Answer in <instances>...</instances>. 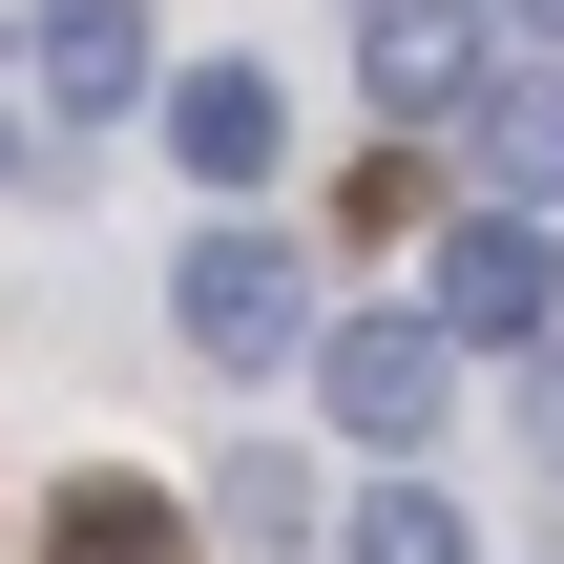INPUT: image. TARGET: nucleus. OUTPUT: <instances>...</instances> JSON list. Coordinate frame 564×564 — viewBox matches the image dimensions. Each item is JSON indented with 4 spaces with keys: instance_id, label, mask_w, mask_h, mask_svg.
Returning a JSON list of instances; mask_svg holds the SVG:
<instances>
[{
    "instance_id": "5",
    "label": "nucleus",
    "mask_w": 564,
    "mask_h": 564,
    "mask_svg": "<svg viewBox=\"0 0 564 564\" xmlns=\"http://www.w3.org/2000/svg\"><path fill=\"white\" fill-rule=\"evenodd\" d=\"M21 63H42L63 126H126L147 105V0H21Z\"/></svg>"
},
{
    "instance_id": "3",
    "label": "nucleus",
    "mask_w": 564,
    "mask_h": 564,
    "mask_svg": "<svg viewBox=\"0 0 564 564\" xmlns=\"http://www.w3.org/2000/svg\"><path fill=\"white\" fill-rule=\"evenodd\" d=\"M440 335H502V356L564 335V230L523 209V188H481V209L440 230Z\"/></svg>"
},
{
    "instance_id": "4",
    "label": "nucleus",
    "mask_w": 564,
    "mask_h": 564,
    "mask_svg": "<svg viewBox=\"0 0 564 564\" xmlns=\"http://www.w3.org/2000/svg\"><path fill=\"white\" fill-rule=\"evenodd\" d=\"M502 63V0H356V84L398 126H460V84Z\"/></svg>"
},
{
    "instance_id": "10",
    "label": "nucleus",
    "mask_w": 564,
    "mask_h": 564,
    "mask_svg": "<svg viewBox=\"0 0 564 564\" xmlns=\"http://www.w3.org/2000/svg\"><path fill=\"white\" fill-rule=\"evenodd\" d=\"M209 523H230V544H251V564H293V544H314V481H293V460L251 440V460L209 481Z\"/></svg>"
},
{
    "instance_id": "11",
    "label": "nucleus",
    "mask_w": 564,
    "mask_h": 564,
    "mask_svg": "<svg viewBox=\"0 0 564 564\" xmlns=\"http://www.w3.org/2000/svg\"><path fill=\"white\" fill-rule=\"evenodd\" d=\"M523 460H564V335H523Z\"/></svg>"
},
{
    "instance_id": "9",
    "label": "nucleus",
    "mask_w": 564,
    "mask_h": 564,
    "mask_svg": "<svg viewBox=\"0 0 564 564\" xmlns=\"http://www.w3.org/2000/svg\"><path fill=\"white\" fill-rule=\"evenodd\" d=\"M335 544H356V564H481V523H460L440 481H377V502H356Z\"/></svg>"
},
{
    "instance_id": "12",
    "label": "nucleus",
    "mask_w": 564,
    "mask_h": 564,
    "mask_svg": "<svg viewBox=\"0 0 564 564\" xmlns=\"http://www.w3.org/2000/svg\"><path fill=\"white\" fill-rule=\"evenodd\" d=\"M21 188H42V126H21V105H0V209H21Z\"/></svg>"
},
{
    "instance_id": "7",
    "label": "nucleus",
    "mask_w": 564,
    "mask_h": 564,
    "mask_svg": "<svg viewBox=\"0 0 564 564\" xmlns=\"http://www.w3.org/2000/svg\"><path fill=\"white\" fill-rule=\"evenodd\" d=\"M460 147H481V188L564 209V63H481V84H460Z\"/></svg>"
},
{
    "instance_id": "8",
    "label": "nucleus",
    "mask_w": 564,
    "mask_h": 564,
    "mask_svg": "<svg viewBox=\"0 0 564 564\" xmlns=\"http://www.w3.org/2000/svg\"><path fill=\"white\" fill-rule=\"evenodd\" d=\"M42 564H167V502H147V481H63Z\"/></svg>"
},
{
    "instance_id": "6",
    "label": "nucleus",
    "mask_w": 564,
    "mask_h": 564,
    "mask_svg": "<svg viewBox=\"0 0 564 564\" xmlns=\"http://www.w3.org/2000/svg\"><path fill=\"white\" fill-rule=\"evenodd\" d=\"M167 147H188V188H272V167H293V105H272L251 63H188V84H167Z\"/></svg>"
},
{
    "instance_id": "1",
    "label": "nucleus",
    "mask_w": 564,
    "mask_h": 564,
    "mask_svg": "<svg viewBox=\"0 0 564 564\" xmlns=\"http://www.w3.org/2000/svg\"><path fill=\"white\" fill-rule=\"evenodd\" d=\"M167 314H188V356L209 377H293L314 356V272H293V230H188V272H167Z\"/></svg>"
},
{
    "instance_id": "2",
    "label": "nucleus",
    "mask_w": 564,
    "mask_h": 564,
    "mask_svg": "<svg viewBox=\"0 0 564 564\" xmlns=\"http://www.w3.org/2000/svg\"><path fill=\"white\" fill-rule=\"evenodd\" d=\"M314 377H335V440H377V460H419V440L460 419V335H440V314H335Z\"/></svg>"
},
{
    "instance_id": "13",
    "label": "nucleus",
    "mask_w": 564,
    "mask_h": 564,
    "mask_svg": "<svg viewBox=\"0 0 564 564\" xmlns=\"http://www.w3.org/2000/svg\"><path fill=\"white\" fill-rule=\"evenodd\" d=\"M502 21H523V42H564V0H502Z\"/></svg>"
}]
</instances>
